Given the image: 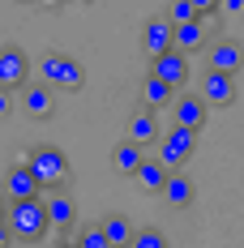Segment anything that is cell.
Segmentation results:
<instances>
[{"mask_svg":"<svg viewBox=\"0 0 244 248\" xmlns=\"http://www.w3.org/2000/svg\"><path fill=\"white\" fill-rule=\"evenodd\" d=\"M129 248H171V244H167V235L159 227H137V235H133Z\"/></svg>","mask_w":244,"mask_h":248,"instance_id":"obj_21","label":"cell"},{"mask_svg":"<svg viewBox=\"0 0 244 248\" xmlns=\"http://www.w3.org/2000/svg\"><path fill=\"white\" fill-rule=\"evenodd\" d=\"M22 111L30 120H51L56 116V90H48L43 81H30L22 90Z\"/></svg>","mask_w":244,"mask_h":248,"instance_id":"obj_11","label":"cell"},{"mask_svg":"<svg viewBox=\"0 0 244 248\" xmlns=\"http://www.w3.org/2000/svg\"><path fill=\"white\" fill-rule=\"evenodd\" d=\"M201 43H206V26H201V22L176 26V51H184V56H189V51L201 47Z\"/></svg>","mask_w":244,"mask_h":248,"instance_id":"obj_20","label":"cell"},{"mask_svg":"<svg viewBox=\"0 0 244 248\" xmlns=\"http://www.w3.org/2000/svg\"><path fill=\"white\" fill-rule=\"evenodd\" d=\"M56 248H77V244H73V240H65V244H56Z\"/></svg>","mask_w":244,"mask_h":248,"instance_id":"obj_26","label":"cell"},{"mask_svg":"<svg viewBox=\"0 0 244 248\" xmlns=\"http://www.w3.org/2000/svg\"><path fill=\"white\" fill-rule=\"evenodd\" d=\"M167 175H171V171L159 163V158H146V163L137 167V175H133V180H137V188H142V193H163Z\"/></svg>","mask_w":244,"mask_h":248,"instance_id":"obj_17","label":"cell"},{"mask_svg":"<svg viewBox=\"0 0 244 248\" xmlns=\"http://www.w3.org/2000/svg\"><path fill=\"white\" fill-rule=\"evenodd\" d=\"M26 167L34 171V180H39L43 188H60V184L69 180V154L60 146H34L26 154Z\"/></svg>","mask_w":244,"mask_h":248,"instance_id":"obj_3","label":"cell"},{"mask_svg":"<svg viewBox=\"0 0 244 248\" xmlns=\"http://www.w3.org/2000/svg\"><path fill=\"white\" fill-rule=\"evenodd\" d=\"M142 103L154 111V107H163V103H176V90H171L167 81H159L154 73H146L142 77Z\"/></svg>","mask_w":244,"mask_h":248,"instance_id":"obj_19","label":"cell"},{"mask_svg":"<svg viewBox=\"0 0 244 248\" xmlns=\"http://www.w3.org/2000/svg\"><path fill=\"white\" fill-rule=\"evenodd\" d=\"M9 107H13L9 103V90H0V116H9Z\"/></svg>","mask_w":244,"mask_h":248,"instance_id":"obj_24","label":"cell"},{"mask_svg":"<svg viewBox=\"0 0 244 248\" xmlns=\"http://www.w3.org/2000/svg\"><path fill=\"white\" fill-rule=\"evenodd\" d=\"M197 99L206 107H231L236 103V77H223L214 69L201 73V86H197Z\"/></svg>","mask_w":244,"mask_h":248,"instance_id":"obj_9","label":"cell"},{"mask_svg":"<svg viewBox=\"0 0 244 248\" xmlns=\"http://www.w3.org/2000/svg\"><path fill=\"white\" fill-rule=\"evenodd\" d=\"M193 150H197V133H189V128H176V124H171L167 133L159 137V163H163L167 171H180V167L193 158Z\"/></svg>","mask_w":244,"mask_h":248,"instance_id":"obj_4","label":"cell"},{"mask_svg":"<svg viewBox=\"0 0 244 248\" xmlns=\"http://www.w3.org/2000/svg\"><path fill=\"white\" fill-rule=\"evenodd\" d=\"M176 47V26L167 17H146L142 22V51H146L150 60H159V56H167Z\"/></svg>","mask_w":244,"mask_h":248,"instance_id":"obj_8","label":"cell"},{"mask_svg":"<svg viewBox=\"0 0 244 248\" xmlns=\"http://www.w3.org/2000/svg\"><path fill=\"white\" fill-rule=\"evenodd\" d=\"M98 227H103V235L112 240V248H129V244H133V235H137V227L129 223L124 214H107Z\"/></svg>","mask_w":244,"mask_h":248,"instance_id":"obj_18","label":"cell"},{"mask_svg":"<svg viewBox=\"0 0 244 248\" xmlns=\"http://www.w3.org/2000/svg\"><path fill=\"white\" fill-rule=\"evenodd\" d=\"M30 73H34L30 56L17 43H4L0 47V90H26L30 86Z\"/></svg>","mask_w":244,"mask_h":248,"instance_id":"obj_5","label":"cell"},{"mask_svg":"<svg viewBox=\"0 0 244 248\" xmlns=\"http://www.w3.org/2000/svg\"><path fill=\"white\" fill-rule=\"evenodd\" d=\"M112 163H116V171L124 175H137V167L146 163V146H137V141H116V150H112Z\"/></svg>","mask_w":244,"mask_h":248,"instance_id":"obj_16","label":"cell"},{"mask_svg":"<svg viewBox=\"0 0 244 248\" xmlns=\"http://www.w3.org/2000/svg\"><path fill=\"white\" fill-rule=\"evenodd\" d=\"M163 201H167V205H176V210H189V205L197 201V184H193V175L171 171V175H167V184H163Z\"/></svg>","mask_w":244,"mask_h":248,"instance_id":"obj_13","label":"cell"},{"mask_svg":"<svg viewBox=\"0 0 244 248\" xmlns=\"http://www.w3.org/2000/svg\"><path fill=\"white\" fill-rule=\"evenodd\" d=\"M4 227L13 231V240H22V244H39V240L51 231L48 205H43V201H9Z\"/></svg>","mask_w":244,"mask_h":248,"instance_id":"obj_1","label":"cell"},{"mask_svg":"<svg viewBox=\"0 0 244 248\" xmlns=\"http://www.w3.org/2000/svg\"><path fill=\"white\" fill-rule=\"evenodd\" d=\"M206 69H214V73H223V77H236L244 69V47L236 43V39H214L210 47H206Z\"/></svg>","mask_w":244,"mask_h":248,"instance_id":"obj_6","label":"cell"},{"mask_svg":"<svg viewBox=\"0 0 244 248\" xmlns=\"http://www.w3.org/2000/svg\"><path fill=\"white\" fill-rule=\"evenodd\" d=\"M206 103L197 99V94H189V99H176L171 103V124L176 128H189V133H201L206 128Z\"/></svg>","mask_w":244,"mask_h":248,"instance_id":"obj_12","label":"cell"},{"mask_svg":"<svg viewBox=\"0 0 244 248\" xmlns=\"http://www.w3.org/2000/svg\"><path fill=\"white\" fill-rule=\"evenodd\" d=\"M4 214H9V197H4V188H0V223H4Z\"/></svg>","mask_w":244,"mask_h":248,"instance_id":"obj_25","label":"cell"},{"mask_svg":"<svg viewBox=\"0 0 244 248\" xmlns=\"http://www.w3.org/2000/svg\"><path fill=\"white\" fill-rule=\"evenodd\" d=\"M9 244H13V231H9V227L0 223V248H9Z\"/></svg>","mask_w":244,"mask_h":248,"instance_id":"obj_23","label":"cell"},{"mask_svg":"<svg viewBox=\"0 0 244 248\" xmlns=\"http://www.w3.org/2000/svg\"><path fill=\"white\" fill-rule=\"evenodd\" d=\"M77 248H112V240L103 235V227H86V231H77Z\"/></svg>","mask_w":244,"mask_h":248,"instance_id":"obj_22","label":"cell"},{"mask_svg":"<svg viewBox=\"0 0 244 248\" xmlns=\"http://www.w3.org/2000/svg\"><path fill=\"white\" fill-rule=\"evenodd\" d=\"M34 73H39V81L48 90H81L86 86V69H81V60L69 56V51H48L34 64Z\"/></svg>","mask_w":244,"mask_h":248,"instance_id":"obj_2","label":"cell"},{"mask_svg":"<svg viewBox=\"0 0 244 248\" xmlns=\"http://www.w3.org/2000/svg\"><path fill=\"white\" fill-rule=\"evenodd\" d=\"M150 73L159 77V81H167L171 90H180V86L189 81V56H184V51H176V47H171L167 56H159V60H150Z\"/></svg>","mask_w":244,"mask_h":248,"instance_id":"obj_10","label":"cell"},{"mask_svg":"<svg viewBox=\"0 0 244 248\" xmlns=\"http://www.w3.org/2000/svg\"><path fill=\"white\" fill-rule=\"evenodd\" d=\"M154 137H163V133H159V120H154V111H150V107H137V111L129 116V141L150 146Z\"/></svg>","mask_w":244,"mask_h":248,"instance_id":"obj_15","label":"cell"},{"mask_svg":"<svg viewBox=\"0 0 244 248\" xmlns=\"http://www.w3.org/2000/svg\"><path fill=\"white\" fill-rule=\"evenodd\" d=\"M4 197L9 201H43V184L34 180V171L26 167V163H13L9 171H4Z\"/></svg>","mask_w":244,"mask_h":248,"instance_id":"obj_7","label":"cell"},{"mask_svg":"<svg viewBox=\"0 0 244 248\" xmlns=\"http://www.w3.org/2000/svg\"><path fill=\"white\" fill-rule=\"evenodd\" d=\"M43 205H48V223L56 227V231H73V223H77V205H73V197H69V193H60V188H56V193H51Z\"/></svg>","mask_w":244,"mask_h":248,"instance_id":"obj_14","label":"cell"}]
</instances>
